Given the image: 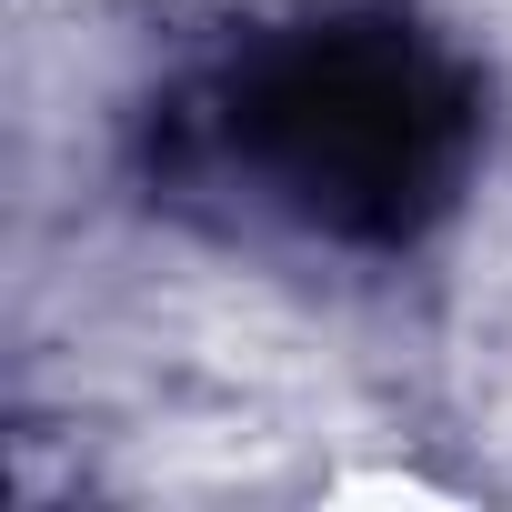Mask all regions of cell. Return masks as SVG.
I'll return each mask as SVG.
<instances>
[{
    "label": "cell",
    "mask_w": 512,
    "mask_h": 512,
    "mask_svg": "<svg viewBox=\"0 0 512 512\" xmlns=\"http://www.w3.org/2000/svg\"><path fill=\"white\" fill-rule=\"evenodd\" d=\"M231 171L332 241H412L472 161V81L412 21H302L211 111Z\"/></svg>",
    "instance_id": "1"
}]
</instances>
